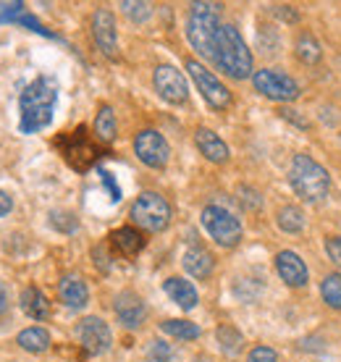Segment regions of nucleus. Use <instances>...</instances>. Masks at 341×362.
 Returning a JSON list of instances; mask_svg holds the SVG:
<instances>
[{
    "instance_id": "423d86ee",
    "label": "nucleus",
    "mask_w": 341,
    "mask_h": 362,
    "mask_svg": "<svg viewBox=\"0 0 341 362\" xmlns=\"http://www.w3.org/2000/svg\"><path fill=\"white\" fill-rule=\"evenodd\" d=\"M55 145L61 147L66 163L71 165V168H76V171H87L100 155L98 147H95V142L90 139V134H87V129L84 127H79L76 132H71V134L58 136Z\"/></svg>"
},
{
    "instance_id": "20e7f679",
    "label": "nucleus",
    "mask_w": 341,
    "mask_h": 362,
    "mask_svg": "<svg viewBox=\"0 0 341 362\" xmlns=\"http://www.w3.org/2000/svg\"><path fill=\"white\" fill-rule=\"evenodd\" d=\"M289 184H291V189L302 199L318 202V199H323L328 194V189H331V176L310 155H294L291 168H289Z\"/></svg>"
},
{
    "instance_id": "b1692460",
    "label": "nucleus",
    "mask_w": 341,
    "mask_h": 362,
    "mask_svg": "<svg viewBox=\"0 0 341 362\" xmlns=\"http://www.w3.org/2000/svg\"><path fill=\"white\" fill-rule=\"evenodd\" d=\"M95 134L100 142H113L116 139V113L110 105H103L95 116Z\"/></svg>"
},
{
    "instance_id": "58836bf2",
    "label": "nucleus",
    "mask_w": 341,
    "mask_h": 362,
    "mask_svg": "<svg viewBox=\"0 0 341 362\" xmlns=\"http://www.w3.org/2000/svg\"><path fill=\"white\" fill-rule=\"evenodd\" d=\"M11 210H13V199H11L8 192H3V189H0V218H3V216H8Z\"/></svg>"
},
{
    "instance_id": "9b49d317",
    "label": "nucleus",
    "mask_w": 341,
    "mask_h": 362,
    "mask_svg": "<svg viewBox=\"0 0 341 362\" xmlns=\"http://www.w3.org/2000/svg\"><path fill=\"white\" fill-rule=\"evenodd\" d=\"M76 339L79 344L87 349V354H103L108 352L113 344V334H110L108 323L103 317H84L76 326Z\"/></svg>"
},
{
    "instance_id": "4be33fe9",
    "label": "nucleus",
    "mask_w": 341,
    "mask_h": 362,
    "mask_svg": "<svg viewBox=\"0 0 341 362\" xmlns=\"http://www.w3.org/2000/svg\"><path fill=\"white\" fill-rule=\"evenodd\" d=\"M16 344L21 349H27V352H45L50 349V334H47L45 328H24L21 334L16 336Z\"/></svg>"
},
{
    "instance_id": "e433bc0d",
    "label": "nucleus",
    "mask_w": 341,
    "mask_h": 362,
    "mask_svg": "<svg viewBox=\"0 0 341 362\" xmlns=\"http://www.w3.org/2000/svg\"><path fill=\"white\" fill-rule=\"evenodd\" d=\"M279 113H281V118H287V121H291V124H296V127H299V129H307V118L299 116V110L287 108V105H284V108H281Z\"/></svg>"
},
{
    "instance_id": "ddd939ff",
    "label": "nucleus",
    "mask_w": 341,
    "mask_h": 362,
    "mask_svg": "<svg viewBox=\"0 0 341 362\" xmlns=\"http://www.w3.org/2000/svg\"><path fill=\"white\" fill-rule=\"evenodd\" d=\"M92 37L98 42L100 53L105 58L118 55V40H116V18L108 8H98L92 16Z\"/></svg>"
},
{
    "instance_id": "393cba45",
    "label": "nucleus",
    "mask_w": 341,
    "mask_h": 362,
    "mask_svg": "<svg viewBox=\"0 0 341 362\" xmlns=\"http://www.w3.org/2000/svg\"><path fill=\"white\" fill-rule=\"evenodd\" d=\"M276 221H279L281 231H287V234H299V231L305 228V213H302L299 208H294V205L281 208Z\"/></svg>"
},
{
    "instance_id": "72a5a7b5",
    "label": "nucleus",
    "mask_w": 341,
    "mask_h": 362,
    "mask_svg": "<svg viewBox=\"0 0 341 362\" xmlns=\"http://www.w3.org/2000/svg\"><path fill=\"white\" fill-rule=\"evenodd\" d=\"M247 362H279V354L273 352L270 346H255L247 357Z\"/></svg>"
},
{
    "instance_id": "f3484780",
    "label": "nucleus",
    "mask_w": 341,
    "mask_h": 362,
    "mask_svg": "<svg viewBox=\"0 0 341 362\" xmlns=\"http://www.w3.org/2000/svg\"><path fill=\"white\" fill-rule=\"evenodd\" d=\"M58 294H61V302L66 308L79 310L87 305L90 299V291H87V284L79 279V276H63L61 284H58Z\"/></svg>"
},
{
    "instance_id": "6ab92c4d",
    "label": "nucleus",
    "mask_w": 341,
    "mask_h": 362,
    "mask_svg": "<svg viewBox=\"0 0 341 362\" xmlns=\"http://www.w3.org/2000/svg\"><path fill=\"white\" fill-rule=\"evenodd\" d=\"M110 245H113V250H116L118 255H124V257H134V255L142 252L144 239L137 228L124 226V228H118V231L110 234Z\"/></svg>"
},
{
    "instance_id": "5701e85b",
    "label": "nucleus",
    "mask_w": 341,
    "mask_h": 362,
    "mask_svg": "<svg viewBox=\"0 0 341 362\" xmlns=\"http://www.w3.org/2000/svg\"><path fill=\"white\" fill-rule=\"evenodd\" d=\"M320 55H323V50H320V42L315 40L313 32H302V35L296 37V58L302 64H310V66L318 64Z\"/></svg>"
},
{
    "instance_id": "1a4fd4ad",
    "label": "nucleus",
    "mask_w": 341,
    "mask_h": 362,
    "mask_svg": "<svg viewBox=\"0 0 341 362\" xmlns=\"http://www.w3.org/2000/svg\"><path fill=\"white\" fill-rule=\"evenodd\" d=\"M187 71H189V76H192V82L197 84L200 95L207 100L210 108L224 110L231 105V92L226 90L224 84L218 82V76H213L205 66L197 64V61H187Z\"/></svg>"
},
{
    "instance_id": "4468645a",
    "label": "nucleus",
    "mask_w": 341,
    "mask_h": 362,
    "mask_svg": "<svg viewBox=\"0 0 341 362\" xmlns=\"http://www.w3.org/2000/svg\"><path fill=\"white\" fill-rule=\"evenodd\" d=\"M113 308H116L118 323L124 328H139L144 323V317H147V308H144L142 297L134 294V291H121Z\"/></svg>"
},
{
    "instance_id": "7c9ffc66",
    "label": "nucleus",
    "mask_w": 341,
    "mask_h": 362,
    "mask_svg": "<svg viewBox=\"0 0 341 362\" xmlns=\"http://www.w3.org/2000/svg\"><path fill=\"white\" fill-rule=\"evenodd\" d=\"M50 226L63 231V234H71L76 228V218L71 213H66V210H55V213H50Z\"/></svg>"
},
{
    "instance_id": "a211bd4d",
    "label": "nucleus",
    "mask_w": 341,
    "mask_h": 362,
    "mask_svg": "<svg viewBox=\"0 0 341 362\" xmlns=\"http://www.w3.org/2000/svg\"><path fill=\"white\" fill-rule=\"evenodd\" d=\"M181 263L187 268L189 276H195V279H207L213 268H216V260H213V255L202 250V247H189L184 257H181Z\"/></svg>"
},
{
    "instance_id": "c85d7f7f",
    "label": "nucleus",
    "mask_w": 341,
    "mask_h": 362,
    "mask_svg": "<svg viewBox=\"0 0 341 362\" xmlns=\"http://www.w3.org/2000/svg\"><path fill=\"white\" fill-rule=\"evenodd\" d=\"M170 360H173L170 344H166L161 339L150 341V346H147V362H170Z\"/></svg>"
},
{
    "instance_id": "0eeeda50",
    "label": "nucleus",
    "mask_w": 341,
    "mask_h": 362,
    "mask_svg": "<svg viewBox=\"0 0 341 362\" xmlns=\"http://www.w3.org/2000/svg\"><path fill=\"white\" fill-rule=\"evenodd\" d=\"M202 226L221 247H236L242 239V223L239 218H233L229 210L218 208V205H207L202 210Z\"/></svg>"
},
{
    "instance_id": "c756f323",
    "label": "nucleus",
    "mask_w": 341,
    "mask_h": 362,
    "mask_svg": "<svg viewBox=\"0 0 341 362\" xmlns=\"http://www.w3.org/2000/svg\"><path fill=\"white\" fill-rule=\"evenodd\" d=\"M121 8H124V13L132 18V21H147L150 13H153V6H150V3H132V0H124Z\"/></svg>"
},
{
    "instance_id": "a19ab883",
    "label": "nucleus",
    "mask_w": 341,
    "mask_h": 362,
    "mask_svg": "<svg viewBox=\"0 0 341 362\" xmlns=\"http://www.w3.org/2000/svg\"><path fill=\"white\" fill-rule=\"evenodd\" d=\"M6 310H8V289L0 284V315H3Z\"/></svg>"
},
{
    "instance_id": "a878e982",
    "label": "nucleus",
    "mask_w": 341,
    "mask_h": 362,
    "mask_svg": "<svg viewBox=\"0 0 341 362\" xmlns=\"http://www.w3.org/2000/svg\"><path fill=\"white\" fill-rule=\"evenodd\" d=\"M216 339H218V344H221V349H224L226 354H239L242 352V344H244V336L236 331V328L231 326H221L216 331Z\"/></svg>"
},
{
    "instance_id": "6e6552de",
    "label": "nucleus",
    "mask_w": 341,
    "mask_h": 362,
    "mask_svg": "<svg viewBox=\"0 0 341 362\" xmlns=\"http://www.w3.org/2000/svg\"><path fill=\"white\" fill-rule=\"evenodd\" d=\"M252 84L260 95H265L268 100H276V103H291V100L299 98V84L291 76L273 71V69L255 71L252 74Z\"/></svg>"
},
{
    "instance_id": "473e14b6",
    "label": "nucleus",
    "mask_w": 341,
    "mask_h": 362,
    "mask_svg": "<svg viewBox=\"0 0 341 362\" xmlns=\"http://www.w3.org/2000/svg\"><path fill=\"white\" fill-rule=\"evenodd\" d=\"M27 13L24 3H0V21H18V18Z\"/></svg>"
},
{
    "instance_id": "c9c22d12",
    "label": "nucleus",
    "mask_w": 341,
    "mask_h": 362,
    "mask_svg": "<svg viewBox=\"0 0 341 362\" xmlns=\"http://www.w3.org/2000/svg\"><path fill=\"white\" fill-rule=\"evenodd\" d=\"M325 252H328V257H331L333 263L341 265V236L325 239Z\"/></svg>"
},
{
    "instance_id": "2eb2a0df",
    "label": "nucleus",
    "mask_w": 341,
    "mask_h": 362,
    "mask_svg": "<svg viewBox=\"0 0 341 362\" xmlns=\"http://www.w3.org/2000/svg\"><path fill=\"white\" fill-rule=\"evenodd\" d=\"M276 271H279V276L287 281L289 286H305L307 281H310L305 260L296 252H289V250L276 255Z\"/></svg>"
},
{
    "instance_id": "ea45409f",
    "label": "nucleus",
    "mask_w": 341,
    "mask_h": 362,
    "mask_svg": "<svg viewBox=\"0 0 341 362\" xmlns=\"http://www.w3.org/2000/svg\"><path fill=\"white\" fill-rule=\"evenodd\" d=\"M100 176H103V181H105V187L110 189L113 199H121V192H118V187L113 184V179H110V173H108V171H100Z\"/></svg>"
},
{
    "instance_id": "aec40b11",
    "label": "nucleus",
    "mask_w": 341,
    "mask_h": 362,
    "mask_svg": "<svg viewBox=\"0 0 341 362\" xmlns=\"http://www.w3.org/2000/svg\"><path fill=\"white\" fill-rule=\"evenodd\" d=\"M163 289H166V294H168L176 305H179L181 310H192V308H197V302H200V297H197V289L189 284V281H184V279H168L166 284H163Z\"/></svg>"
},
{
    "instance_id": "bb28decb",
    "label": "nucleus",
    "mask_w": 341,
    "mask_h": 362,
    "mask_svg": "<svg viewBox=\"0 0 341 362\" xmlns=\"http://www.w3.org/2000/svg\"><path fill=\"white\" fill-rule=\"evenodd\" d=\"M320 294H323L328 308L341 310V273H331V276H325L323 284H320Z\"/></svg>"
},
{
    "instance_id": "2f4dec72",
    "label": "nucleus",
    "mask_w": 341,
    "mask_h": 362,
    "mask_svg": "<svg viewBox=\"0 0 341 362\" xmlns=\"http://www.w3.org/2000/svg\"><path fill=\"white\" fill-rule=\"evenodd\" d=\"M236 194H239V202H242V208H247V210H260L262 208L260 194L252 189V187H239V189H236Z\"/></svg>"
},
{
    "instance_id": "9d476101",
    "label": "nucleus",
    "mask_w": 341,
    "mask_h": 362,
    "mask_svg": "<svg viewBox=\"0 0 341 362\" xmlns=\"http://www.w3.org/2000/svg\"><path fill=\"white\" fill-rule=\"evenodd\" d=\"M134 153L144 165H150V168H163L170 158V147L161 132L144 129V132H139V134L134 136Z\"/></svg>"
},
{
    "instance_id": "dca6fc26",
    "label": "nucleus",
    "mask_w": 341,
    "mask_h": 362,
    "mask_svg": "<svg viewBox=\"0 0 341 362\" xmlns=\"http://www.w3.org/2000/svg\"><path fill=\"white\" fill-rule=\"evenodd\" d=\"M195 142H197L200 153L205 155L210 163H226L229 160V147L216 132H210V129H197L195 132Z\"/></svg>"
},
{
    "instance_id": "f03ea898",
    "label": "nucleus",
    "mask_w": 341,
    "mask_h": 362,
    "mask_svg": "<svg viewBox=\"0 0 341 362\" xmlns=\"http://www.w3.org/2000/svg\"><path fill=\"white\" fill-rule=\"evenodd\" d=\"M213 64L231 79H247L252 74V53L250 47L244 45L239 29L231 24H224L218 29L216 37V58Z\"/></svg>"
},
{
    "instance_id": "f704fd0d",
    "label": "nucleus",
    "mask_w": 341,
    "mask_h": 362,
    "mask_svg": "<svg viewBox=\"0 0 341 362\" xmlns=\"http://www.w3.org/2000/svg\"><path fill=\"white\" fill-rule=\"evenodd\" d=\"M262 29H265V32H260V35H258L260 45L265 47L262 53H276V50H279V37H276V32H273L270 27H262Z\"/></svg>"
},
{
    "instance_id": "39448f33",
    "label": "nucleus",
    "mask_w": 341,
    "mask_h": 362,
    "mask_svg": "<svg viewBox=\"0 0 341 362\" xmlns=\"http://www.w3.org/2000/svg\"><path fill=\"white\" fill-rule=\"evenodd\" d=\"M132 221L144 231H163L170 223V205L158 192H142L132 205Z\"/></svg>"
},
{
    "instance_id": "cd10ccee",
    "label": "nucleus",
    "mask_w": 341,
    "mask_h": 362,
    "mask_svg": "<svg viewBox=\"0 0 341 362\" xmlns=\"http://www.w3.org/2000/svg\"><path fill=\"white\" fill-rule=\"evenodd\" d=\"M161 328L173 339H181V341H192L200 336V328L189 320H166V323H161Z\"/></svg>"
},
{
    "instance_id": "7ed1b4c3",
    "label": "nucleus",
    "mask_w": 341,
    "mask_h": 362,
    "mask_svg": "<svg viewBox=\"0 0 341 362\" xmlns=\"http://www.w3.org/2000/svg\"><path fill=\"white\" fill-rule=\"evenodd\" d=\"M218 13H221V3H192V11H189L187 18L189 42L207 61L216 58V37L218 29H221Z\"/></svg>"
},
{
    "instance_id": "f8f14e48",
    "label": "nucleus",
    "mask_w": 341,
    "mask_h": 362,
    "mask_svg": "<svg viewBox=\"0 0 341 362\" xmlns=\"http://www.w3.org/2000/svg\"><path fill=\"white\" fill-rule=\"evenodd\" d=\"M153 84H155V92H158L166 103H170V105H181L189 95L184 74H181L179 69H173V66H158L153 74Z\"/></svg>"
},
{
    "instance_id": "4c0bfd02",
    "label": "nucleus",
    "mask_w": 341,
    "mask_h": 362,
    "mask_svg": "<svg viewBox=\"0 0 341 362\" xmlns=\"http://www.w3.org/2000/svg\"><path fill=\"white\" fill-rule=\"evenodd\" d=\"M270 11H273V13H276V16H279V18H284V21H289V24H294L296 18H299V16H296V11L291 8V6H273V8H270Z\"/></svg>"
},
{
    "instance_id": "f257e3e1",
    "label": "nucleus",
    "mask_w": 341,
    "mask_h": 362,
    "mask_svg": "<svg viewBox=\"0 0 341 362\" xmlns=\"http://www.w3.org/2000/svg\"><path fill=\"white\" fill-rule=\"evenodd\" d=\"M55 98H58V84L50 76H37L35 82L21 92V100H18L21 124L18 127L24 134H35L53 121Z\"/></svg>"
},
{
    "instance_id": "412c9836",
    "label": "nucleus",
    "mask_w": 341,
    "mask_h": 362,
    "mask_svg": "<svg viewBox=\"0 0 341 362\" xmlns=\"http://www.w3.org/2000/svg\"><path fill=\"white\" fill-rule=\"evenodd\" d=\"M21 310L27 313L32 320H47L50 317V302L37 286H27L21 291Z\"/></svg>"
}]
</instances>
